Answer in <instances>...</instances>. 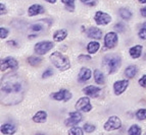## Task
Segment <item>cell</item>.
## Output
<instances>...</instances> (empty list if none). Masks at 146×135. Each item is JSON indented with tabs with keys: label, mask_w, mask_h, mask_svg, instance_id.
Listing matches in <instances>:
<instances>
[{
	"label": "cell",
	"mask_w": 146,
	"mask_h": 135,
	"mask_svg": "<svg viewBox=\"0 0 146 135\" xmlns=\"http://www.w3.org/2000/svg\"><path fill=\"white\" fill-rule=\"evenodd\" d=\"M26 92V81L19 74L10 72L1 79V101L4 105L19 104Z\"/></svg>",
	"instance_id": "obj_1"
},
{
	"label": "cell",
	"mask_w": 146,
	"mask_h": 135,
	"mask_svg": "<svg viewBox=\"0 0 146 135\" xmlns=\"http://www.w3.org/2000/svg\"><path fill=\"white\" fill-rule=\"evenodd\" d=\"M102 65L107 72L111 74L115 73L122 65V59L117 54H110L106 55L102 60Z\"/></svg>",
	"instance_id": "obj_2"
},
{
	"label": "cell",
	"mask_w": 146,
	"mask_h": 135,
	"mask_svg": "<svg viewBox=\"0 0 146 135\" xmlns=\"http://www.w3.org/2000/svg\"><path fill=\"white\" fill-rule=\"evenodd\" d=\"M50 60L53 63V65L60 71H66L71 67V62L68 58L60 52H53L50 55Z\"/></svg>",
	"instance_id": "obj_3"
},
{
	"label": "cell",
	"mask_w": 146,
	"mask_h": 135,
	"mask_svg": "<svg viewBox=\"0 0 146 135\" xmlns=\"http://www.w3.org/2000/svg\"><path fill=\"white\" fill-rule=\"evenodd\" d=\"M54 44L53 42H49V41H43L37 43L34 47V51L37 55H44L46 54L47 52L53 49Z\"/></svg>",
	"instance_id": "obj_4"
},
{
	"label": "cell",
	"mask_w": 146,
	"mask_h": 135,
	"mask_svg": "<svg viewBox=\"0 0 146 135\" xmlns=\"http://www.w3.org/2000/svg\"><path fill=\"white\" fill-rule=\"evenodd\" d=\"M104 130L105 131H113L117 130L122 127V121L117 116H110L108 120L104 123Z\"/></svg>",
	"instance_id": "obj_5"
},
{
	"label": "cell",
	"mask_w": 146,
	"mask_h": 135,
	"mask_svg": "<svg viewBox=\"0 0 146 135\" xmlns=\"http://www.w3.org/2000/svg\"><path fill=\"white\" fill-rule=\"evenodd\" d=\"M75 108L77 111L90 112L92 110V105L90 103V99L88 96H83V98L79 99L78 102L76 103Z\"/></svg>",
	"instance_id": "obj_6"
},
{
	"label": "cell",
	"mask_w": 146,
	"mask_h": 135,
	"mask_svg": "<svg viewBox=\"0 0 146 135\" xmlns=\"http://www.w3.org/2000/svg\"><path fill=\"white\" fill-rule=\"evenodd\" d=\"M119 38H117V33L115 31H110L107 33L104 37V46L106 49H112L117 46Z\"/></svg>",
	"instance_id": "obj_7"
},
{
	"label": "cell",
	"mask_w": 146,
	"mask_h": 135,
	"mask_svg": "<svg viewBox=\"0 0 146 135\" xmlns=\"http://www.w3.org/2000/svg\"><path fill=\"white\" fill-rule=\"evenodd\" d=\"M83 119V116L81 115L80 111L71 112L68 114V118L66 120V125L70 126V127H74V126L78 125Z\"/></svg>",
	"instance_id": "obj_8"
},
{
	"label": "cell",
	"mask_w": 146,
	"mask_h": 135,
	"mask_svg": "<svg viewBox=\"0 0 146 135\" xmlns=\"http://www.w3.org/2000/svg\"><path fill=\"white\" fill-rule=\"evenodd\" d=\"M19 67V62L12 57H6L1 60V71H5L6 69L15 70Z\"/></svg>",
	"instance_id": "obj_9"
},
{
	"label": "cell",
	"mask_w": 146,
	"mask_h": 135,
	"mask_svg": "<svg viewBox=\"0 0 146 135\" xmlns=\"http://www.w3.org/2000/svg\"><path fill=\"white\" fill-rule=\"evenodd\" d=\"M94 20L98 26H106L111 22V17L105 12L97 11L94 15Z\"/></svg>",
	"instance_id": "obj_10"
},
{
	"label": "cell",
	"mask_w": 146,
	"mask_h": 135,
	"mask_svg": "<svg viewBox=\"0 0 146 135\" xmlns=\"http://www.w3.org/2000/svg\"><path fill=\"white\" fill-rule=\"evenodd\" d=\"M72 94L68 89H60L57 92H53L51 94V98L55 101H60V102H68L72 99Z\"/></svg>",
	"instance_id": "obj_11"
},
{
	"label": "cell",
	"mask_w": 146,
	"mask_h": 135,
	"mask_svg": "<svg viewBox=\"0 0 146 135\" xmlns=\"http://www.w3.org/2000/svg\"><path fill=\"white\" fill-rule=\"evenodd\" d=\"M129 85V80L124 79V80H119V81H115V85H113V90H115V94L117 96L122 94L125 92Z\"/></svg>",
	"instance_id": "obj_12"
},
{
	"label": "cell",
	"mask_w": 146,
	"mask_h": 135,
	"mask_svg": "<svg viewBox=\"0 0 146 135\" xmlns=\"http://www.w3.org/2000/svg\"><path fill=\"white\" fill-rule=\"evenodd\" d=\"M101 89H102L101 87L88 85V87L83 88V92L85 94H87L88 96H90V98H97V96H99L100 92H101Z\"/></svg>",
	"instance_id": "obj_13"
},
{
	"label": "cell",
	"mask_w": 146,
	"mask_h": 135,
	"mask_svg": "<svg viewBox=\"0 0 146 135\" xmlns=\"http://www.w3.org/2000/svg\"><path fill=\"white\" fill-rule=\"evenodd\" d=\"M91 75H92V72L89 68L82 67L78 74V80L80 82H86L91 78Z\"/></svg>",
	"instance_id": "obj_14"
},
{
	"label": "cell",
	"mask_w": 146,
	"mask_h": 135,
	"mask_svg": "<svg viewBox=\"0 0 146 135\" xmlns=\"http://www.w3.org/2000/svg\"><path fill=\"white\" fill-rule=\"evenodd\" d=\"M45 11V8L40 4H33L31 5L28 9V14L29 16H35V15L42 14Z\"/></svg>",
	"instance_id": "obj_15"
},
{
	"label": "cell",
	"mask_w": 146,
	"mask_h": 135,
	"mask_svg": "<svg viewBox=\"0 0 146 135\" xmlns=\"http://www.w3.org/2000/svg\"><path fill=\"white\" fill-rule=\"evenodd\" d=\"M87 36L90 39H95V40H100L102 39V31L98 28H90L87 31Z\"/></svg>",
	"instance_id": "obj_16"
},
{
	"label": "cell",
	"mask_w": 146,
	"mask_h": 135,
	"mask_svg": "<svg viewBox=\"0 0 146 135\" xmlns=\"http://www.w3.org/2000/svg\"><path fill=\"white\" fill-rule=\"evenodd\" d=\"M142 50H143V47H142L141 45H136V46L132 47L129 51L130 56H131L133 59H137V58H139L141 56Z\"/></svg>",
	"instance_id": "obj_17"
},
{
	"label": "cell",
	"mask_w": 146,
	"mask_h": 135,
	"mask_svg": "<svg viewBox=\"0 0 146 135\" xmlns=\"http://www.w3.org/2000/svg\"><path fill=\"white\" fill-rule=\"evenodd\" d=\"M15 131H17V127L15 125H12V124H3L1 126V132L5 135H11V134H15Z\"/></svg>",
	"instance_id": "obj_18"
},
{
	"label": "cell",
	"mask_w": 146,
	"mask_h": 135,
	"mask_svg": "<svg viewBox=\"0 0 146 135\" xmlns=\"http://www.w3.org/2000/svg\"><path fill=\"white\" fill-rule=\"evenodd\" d=\"M47 119V113L45 111H38L33 116V121L35 123H44Z\"/></svg>",
	"instance_id": "obj_19"
},
{
	"label": "cell",
	"mask_w": 146,
	"mask_h": 135,
	"mask_svg": "<svg viewBox=\"0 0 146 135\" xmlns=\"http://www.w3.org/2000/svg\"><path fill=\"white\" fill-rule=\"evenodd\" d=\"M66 36H68V31L66 29H58L53 34V40L55 42H61L66 38Z\"/></svg>",
	"instance_id": "obj_20"
},
{
	"label": "cell",
	"mask_w": 146,
	"mask_h": 135,
	"mask_svg": "<svg viewBox=\"0 0 146 135\" xmlns=\"http://www.w3.org/2000/svg\"><path fill=\"white\" fill-rule=\"evenodd\" d=\"M138 70H137V67L135 65H130L126 68L125 70V75H126L127 78H133V77L136 76Z\"/></svg>",
	"instance_id": "obj_21"
},
{
	"label": "cell",
	"mask_w": 146,
	"mask_h": 135,
	"mask_svg": "<svg viewBox=\"0 0 146 135\" xmlns=\"http://www.w3.org/2000/svg\"><path fill=\"white\" fill-rule=\"evenodd\" d=\"M99 48H100V44L96 41H92L88 44L87 51L89 54H95L98 50H99Z\"/></svg>",
	"instance_id": "obj_22"
},
{
	"label": "cell",
	"mask_w": 146,
	"mask_h": 135,
	"mask_svg": "<svg viewBox=\"0 0 146 135\" xmlns=\"http://www.w3.org/2000/svg\"><path fill=\"white\" fill-rule=\"evenodd\" d=\"M94 79L96 81V83H98V85H104L105 83L104 74L98 69L94 70Z\"/></svg>",
	"instance_id": "obj_23"
},
{
	"label": "cell",
	"mask_w": 146,
	"mask_h": 135,
	"mask_svg": "<svg viewBox=\"0 0 146 135\" xmlns=\"http://www.w3.org/2000/svg\"><path fill=\"white\" fill-rule=\"evenodd\" d=\"M119 15H121V17H122L123 19H126V20H128V19H130L132 17V12L128 7L121 8V9L119 10Z\"/></svg>",
	"instance_id": "obj_24"
},
{
	"label": "cell",
	"mask_w": 146,
	"mask_h": 135,
	"mask_svg": "<svg viewBox=\"0 0 146 135\" xmlns=\"http://www.w3.org/2000/svg\"><path fill=\"white\" fill-rule=\"evenodd\" d=\"M28 62H29V64H31L32 66H37L42 62V58L37 55L30 56V57L28 58Z\"/></svg>",
	"instance_id": "obj_25"
},
{
	"label": "cell",
	"mask_w": 146,
	"mask_h": 135,
	"mask_svg": "<svg viewBox=\"0 0 146 135\" xmlns=\"http://www.w3.org/2000/svg\"><path fill=\"white\" fill-rule=\"evenodd\" d=\"M129 135H135V134H141V128L138 125H132L128 130Z\"/></svg>",
	"instance_id": "obj_26"
},
{
	"label": "cell",
	"mask_w": 146,
	"mask_h": 135,
	"mask_svg": "<svg viewBox=\"0 0 146 135\" xmlns=\"http://www.w3.org/2000/svg\"><path fill=\"white\" fill-rule=\"evenodd\" d=\"M61 2L64 4V6L70 11H74V9H75V0H61Z\"/></svg>",
	"instance_id": "obj_27"
},
{
	"label": "cell",
	"mask_w": 146,
	"mask_h": 135,
	"mask_svg": "<svg viewBox=\"0 0 146 135\" xmlns=\"http://www.w3.org/2000/svg\"><path fill=\"white\" fill-rule=\"evenodd\" d=\"M83 134H84L83 130H82L80 127L74 126V127H72L71 129L68 130V135H83Z\"/></svg>",
	"instance_id": "obj_28"
},
{
	"label": "cell",
	"mask_w": 146,
	"mask_h": 135,
	"mask_svg": "<svg viewBox=\"0 0 146 135\" xmlns=\"http://www.w3.org/2000/svg\"><path fill=\"white\" fill-rule=\"evenodd\" d=\"M136 118L138 120H145L146 119V109H140L136 112Z\"/></svg>",
	"instance_id": "obj_29"
},
{
	"label": "cell",
	"mask_w": 146,
	"mask_h": 135,
	"mask_svg": "<svg viewBox=\"0 0 146 135\" xmlns=\"http://www.w3.org/2000/svg\"><path fill=\"white\" fill-rule=\"evenodd\" d=\"M30 29L34 33H38V31H41L43 29V26L41 24H34L30 27Z\"/></svg>",
	"instance_id": "obj_30"
},
{
	"label": "cell",
	"mask_w": 146,
	"mask_h": 135,
	"mask_svg": "<svg viewBox=\"0 0 146 135\" xmlns=\"http://www.w3.org/2000/svg\"><path fill=\"white\" fill-rule=\"evenodd\" d=\"M95 129H96L95 125H92V124H90V123H86L85 125H84V131L87 133H92L93 131H95Z\"/></svg>",
	"instance_id": "obj_31"
},
{
	"label": "cell",
	"mask_w": 146,
	"mask_h": 135,
	"mask_svg": "<svg viewBox=\"0 0 146 135\" xmlns=\"http://www.w3.org/2000/svg\"><path fill=\"white\" fill-rule=\"evenodd\" d=\"M138 36L141 40H146V28L145 27H141V29H140V31H139V33H138Z\"/></svg>",
	"instance_id": "obj_32"
},
{
	"label": "cell",
	"mask_w": 146,
	"mask_h": 135,
	"mask_svg": "<svg viewBox=\"0 0 146 135\" xmlns=\"http://www.w3.org/2000/svg\"><path fill=\"white\" fill-rule=\"evenodd\" d=\"M8 34H9V31H8L7 29H5V28H1L0 29V38L1 39L7 38Z\"/></svg>",
	"instance_id": "obj_33"
},
{
	"label": "cell",
	"mask_w": 146,
	"mask_h": 135,
	"mask_svg": "<svg viewBox=\"0 0 146 135\" xmlns=\"http://www.w3.org/2000/svg\"><path fill=\"white\" fill-rule=\"evenodd\" d=\"M53 75V70L50 69V68H48L47 70H45L43 72V74H42V78H48L49 76H52Z\"/></svg>",
	"instance_id": "obj_34"
},
{
	"label": "cell",
	"mask_w": 146,
	"mask_h": 135,
	"mask_svg": "<svg viewBox=\"0 0 146 135\" xmlns=\"http://www.w3.org/2000/svg\"><path fill=\"white\" fill-rule=\"evenodd\" d=\"M81 2L89 6H95L97 3V0H81Z\"/></svg>",
	"instance_id": "obj_35"
},
{
	"label": "cell",
	"mask_w": 146,
	"mask_h": 135,
	"mask_svg": "<svg viewBox=\"0 0 146 135\" xmlns=\"http://www.w3.org/2000/svg\"><path fill=\"white\" fill-rule=\"evenodd\" d=\"M78 60L80 61V62H85V61H90L91 60V57L90 56H88V55H80L78 57Z\"/></svg>",
	"instance_id": "obj_36"
},
{
	"label": "cell",
	"mask_w": 146,
	"mask_h": 135,
	"mask_svg": "<svg viewBox=\"0 0 146 135\" xmlns=\"http://www.w3.org/2000/svg\"><path fill=\"white\" fill-rule=\"evenodd\" d=\"M139 85H141V87H146V74L145 75H143V76L139 79Z\"/></svg>",
	"instance_id": "obj_37"
},
{
	"label": "cell",
	"mask_w": 146,
	"mask_h": 135,
	"mask_svg": "<svg viewBox=\"0 0 146 135\" xmlns=\"http://www.w3.org/2000/svg\"><path fill=\"white\" fill-rule=\"evenodd\" d=\"M115 29H117V31H124V29H125V26L123 24H115Z\"/></svg>",
	"instance_id": "obj_38"
},
{
	"label": "cell",
	"mask_w": 146,
	"mask_h": 135,
	"mask_svg": "<svg viewBox=\"0 0 146 135\" xmlns=\"http://www.w3.org/2000/svg\"><path fill=\"white\" fill-rule=\"evenodd\" d=\"M0 7H1V15L5 14V13H6V8H5V5L3 4V3H1V4H0Z\"/></svg>",
	"instance_id": "obj_39"
},
{
	"label": "cell",
	"mask_w": 146,
	"mask_h": 135,
	"mask_svg": "<svg viewBox=\"0 0 146 135\" xmlns=\"http://www.w3.org/2000/svg\"><path fill=\"white\" fill-rule=\"evenodd\" d=\"M140 12H141L142 16L146 17V6H144V7H142L141 9H140Z\"/></svg>",
	"instance_id": "obj_40"
},
{
	"label": "cell",
	"mask_w": 146,
	"mask_h": 135,
	"mask_svg": "<svg viewBox=\"0 0 146 135\" xmlns=\"http://www.w3.org/2000/svg\"><path fill=\"white\" fill-rule=\"evenodd\" d=\"M7 45H12V46H17V44L15 41H9L7 42Z\"/></svg>",
	"instance_id": "obj_41"
},
{
	"label": "cell",
	"mask_w": 146,
	"mask_h": 135,
	"mask_svg": "<svg viewBox=\"0 0 146 135\" xmlns=\"http://www.w3.org/2000/svg\"><path fill=\"white\" fill-rule=\"evenodd\" d=\"M45 1H47V2H49V3H55L57 0H45Z\"/></svg>",
	"instance_id": "obj_42"
},
{
	"label": "cell",
	"mask_w": 146,
	"mask_h": 135,
	"mask_svg": "<svg viewBox=\"0 0 146 135\" xmlns=\"http://www.w3.org/2000/svg\"><path fill=\"white\" fill-rule=\"evenodd\" d=\"M140 3H146V0H138Z\"/></svg>",
	"instance_id": "obj_43"
},
{
	"label": "cell",
	"mask_w": 146,
	"mask_h": 135,
	"mask_svg": "<svg viewBox=\"0 0 146 135\" xmlns=\"http://www.w3.org/2000/svg\"><path fill=\"white\" fill-rule=\"evenodd\" d=\"M141 27H145V28H146V22H144V24H142Z\"/></svg>",
	"instance_id": "obj_44"
},
{
	"label": "cell",
	"mask_w": 146,
	"mask_h": 135,
	"mask_svg": "<svg viewBox=\"0 0 146 135\" xmlns=\"http://www.w3.org/2000/svg\"><path fill=\"white\" fill-rule=\"evenodd\" d=\"M36 135H45V134H42V133H37Z\"/></svg>",
	"instance_id": "obj_45"
},
{
	"label": "cell",
	"mask_w": 146,
	"mask_h": 135,
	"mask_svg": "<svg viewBox=\"0 0 146 135\" xmlns=\"http://www.w3.org/2000/svg\"><path fill=\"white\" fill-rule=\"evenodd\" d=\"M135 135H141V134H135Z\"/></svg>",
	"instance_id": "obj_46"
},
{
	"label": "cell",
	"mask_w": 146,
	"mask_h": 135,
	"mask_svg": "<svg viewBox=\"0 0 146 135\" xmlns=\"http://www.w3.org/2000/svg\"><path fill=\"white\" fill-rule=\"evenodd\" d=\"M144 135H146V133H145V134H144Z\"/></svg>",
	"instance_id": "obj_47"
}]
</instances>
